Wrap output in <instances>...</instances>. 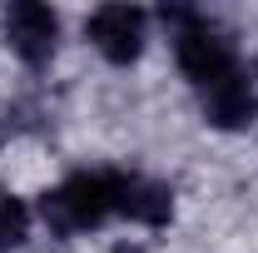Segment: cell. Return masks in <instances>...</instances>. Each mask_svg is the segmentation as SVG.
I'll return each mask as SVG.
<instances>
[{"mask_svg": "<svg viewBox=\"0 0 258 253\" xmlns=\"http://www.w3.org/2000/svg\"><path fill=\"white\" fill-rule=\"evenodd\" d=\"M124 179L129 169H80L50 194H40V219L60 238L99 228L104 219H114L124 209Z\"/></svg>", "mask_w": 258, "mask_h": 253, "instance_id": "cell-1", "label": "cell"}, {"mask_svg": "<svg viewBox=\"0 0 258 253\" xmlns=\"http://www.w3.org/2000/svg\"><path fill=\"white\" fill-rule=\"evenodd\" d=\"M159 20L169 25V40H174V55H179V70L194 80V90L204 95L209 85H219L228 75H238V45L233 35L209 20L204 10H189V5H164Z\"/></svg>", "mask_w": 258, "mask_h": 253, "instance_id": "cell-2", "label": "cell"}, {"mask_svg": "<svg viewBox=\"0 0 258 253\" xmlns=\"http://www.w3.org/2000/svg\"><path fill=\"white\" fill-rule=\"evenodd\" d=\"M5 40H10V50L30 65V70H40V65L55 60L60 15H55L50 5H40V0H15V5L5 10Z\"/></svg>", "mask_w": 258, "mask_h": 253, "instance_id": "cell-3", "label": "cell"}, {"mask_svg": "<svg viewBox=\"0 0 258 253\" xmlns=\"http://www.w3.org/2000/svg\"><path fill=\"white\" fill-rule=\"evenodd\" d=\"M144 30H149V15L139 5H99L95 15L85 20V35L95 40V50L109 65H134L139 60Z\"/></svg>", "mask_w": 258, "mask_h": 253, "instance_id": "cell-4", "label": "cell"}, {"mask_svg": "<svg viewBox=\"0 0 258 253\" xmlns=\"http://www.w3.org/2000/svg\"><path fill=\"white\" fill-rule=\"evenodd\" d=\"M199 104H204V119L214 129H248L258 119V90H253V80L243 70L219 80V85H209L199 95Z\"/></svg>", "mask_w": 258, "mask_h": 253, "instance_id": "cell-5", "label": "cell"}, {"mask_svg": "<svg viewBox=\"0 0 258 253\" xmlns=\"http://www.w3.org/2000/svg\"><path fill=\"white\" fill-rule=\"evenodd\" d=\"M169 214H174V194H169V184L149 179V174H129V179H124V209H119V219L164 228Z\"/></svg>", "mask_w": 258, "mask_h": 253, "instance_id": "cell-6", "label": "cell"}, {"mask_svg": "<svg viewBox=\"0 0 258 253\" xmlns=\"http://www.w3.org/2000/svg\"><path fill=\"white\" fill-rule=\"evenodd\" d=\"M30 233V209L15 199V194H0V253L20 248Z\"/></svg>", "mask_w": 258, "mask_h": 253, "instance_id": "cell-7", "label": "cell"}, {"mask_svg": "<svg viewBox=\"0 0 258 253\" xmlns=\"http://www.w3.org/2000/svg\"><path fill=\"white\" fill-rule=\"evenodd\" d=\"M109 253H144L139 243H119V248H109Z\"/></svg>", "mask_w": 258, "mask_h": 253, "instance_id": "cell-8", "label": "cell"}]
</instances>
